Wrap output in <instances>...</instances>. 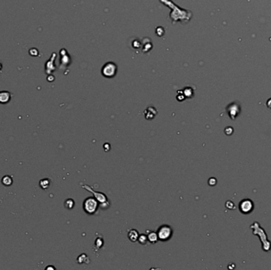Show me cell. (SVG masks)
I'll use <instances>...</instances> for the list:
<instances>
[{
	"mask_svg": "<svg viewBox=\"0 0 271 270\" xmlns=\"http://www.w3.org/2000/svg\"><path fill=\"white\" fill-rule=\"evenodd\" d=\"M99 207L98 201L93 197H89L86 199L83 203V209L86 213L94 214L96 212Z\"/></svg>",
	"mask_w": 271,
	"mask_h": 270,
	"instance_id": "6da1fadb",
	"label": "cell"
},
{
	"mask_svg": "<svg viewBox=\"0 0 271 270\" xmlns=\"http://www.w3.org/2000/svg\"><path fill=\"white\" fill-rule=\"evenodd\" d=\"M173 230L168 225H163L158 230V238L159 240L167 241L172 236Z\"/></svg>",
	"mask_w": 271,
	"mask_h": 270,
	"instance_id": "7a4b0ae2",
	"label": "cell"
},
{
	"mask_svg": "<svg viewBox=\"0 0 271 270\" xmlns=\"http://www.w3.org/2000/svg\"><path fill=\"white\" fill-rule=\"evenodd\" d=\"M239 211L243 214H249L254 209V204L250 199H245L239 203Z\"/></svg>",
	"mask_w": 271,
	"mask_h": 270,
	"instance_id": "3957f363",
	"label": "cell"
},
{
	"mask_svg": "<svg viewBox=\"0 0 271 270\" xmlns=\"http://www.w3.org/2000/svg\"><path fill=\"white\" fill-rule=\"evenodd\" d=\"M117 67L114 64H107L103 67L102 70V73L106 77H112L114 76L115 73H116Z\"/></svg>",
	"mask_w": 271,
	"mask_h": 270,
	"instance_id": "277c9868",
	"label": "cell"
},
{
	"mask_svg": "<svg viewBox=\"0 0 271 270\" xmlns=\"http://www.w3.org/2000/svg\"><path fill=\"white\" fill-rule=\"evenodd\" d=\"M84 188H86L90 192H91L93 193L94 195V196L96 197L97 201H99L100 203H103V202H106L107 201V198H106V195H104L103 193H96V192H94L93 189L91 188V187H89L88 186H83Z\"/></svg>",
	"mask_w": 271,
	"mask_h": 270,
	"instance_id": "5b68a950",
	"label": "cell"
},
{
	"mask_svg": "<svg viewBox=\"0 0 271 270\" xmlns=\"http://www.w3.org/2000/svg\"><path fill=\"white\" fill-rule=\"evenodd\" d=\"M11 94L7 91H1L0 92V103L1 104H6L10 102Z\"/></svg>",
	"mask_w": 271,
	"mask_h": 270,
	"instance_id": "8992f818",
	"label": "cell"
},
{
	"mask_svg": "<svg viewBox=\"0 0 271 270\" xmlns=\"http://www.w3.org/2000/svg\"><path fill=\"white\" fill-rule=\"evenodd\" d=\"M147 234H148V240L149 241L151 244H155V243H157L158 240H159L157 233H155L154 231L147 230Z\"/></svg>",
	"mask_w": 271,
	"mask_h": 270,
	"instance_id": "52a82bcc",
	"label": "cell"
},
{
	"mask_svg": "<svg viewBox=\"0 0 271 270\" xmlns=\"http://www.w3.org/2000/svg\"><path fill=\"white\" fill-rule=\"evenodd\" d=\"M138 237H139V233L138 231L135 229H132V230H129V232H128V238L130 239L132 242H136V241L138 240Z\"/></svg>",
	"mask_w": 271,
	"mask_h": 270,
	"instance_id": "ba28073f",
	"label": "cell"
},
{
	"mask_svg": "<svg viewBox=\"0 0 271 270\" xmlns=\"http://www.w3.org/2000/svg\"><path fill=\"white\" fill-rule=\"evenodd\" d=\"M228 113H229L230 117H231L232 120H234V119H235V117H236V116L238 115V113H239V108H238L237 106L235 107V109H233V107H232V105H230V106L228 107Z\"/></svg>",
	"mask_w": 271,
	"mask_h": 270,
	"instance_id": "9c48e42d",
	"label": "cell"
},
{
	"mask_svg": "<svg viewBox=\"0 0 271 270\" xmlns=\"http://www.w3.org/2000/svg\"><path fill=\"white\" fill-rule=\"evenodd\" d=\"M2 183L5 186H10L13 184V178L9 175H6L2 179Z\"/></svg>",
	"mask_w": 271,
	"mask_h": 270,
	"instance_id": "30bf717a",
	"label": "cell"
},
{
	"mask_svg": "<svg viewBox=\"0 0 271 270\" xmlns=\"http://www.w3.org/2000/svg\"><path fill=\"white\" fill-rule=\"evenodd\" d=\"M50 184H51L50 180L48 178L42 179V180L40 181V186H41V188H43V189H47V188L49 187Z\"/></svg>",
	"mask_w": 271,
	"mask_h": 270,
	"instance_id": "8fae6325",
	"label": "cell"
},
{
	"mask_svg": "<svg viewBox=\"0 0 271 270\" xmlns=\"http://www.w3.org/2000/svg\"><path fill=\"white\" fill-rule=\"evenodd\" d=\"M137 241H138L141 244H142V245H146L148 241V236H146L145 235H139L138 240Z\"/></svg>",
	"mask_w": 271,
	"mask_h": 270,
	"instance_id": "7c38bea8",
	"label": "cell"
},
{
	"mask_svg": "<svg viewBox=\"0 0 271 270\" xmlns=\"http://www.w3.org/2000/svg\"><path fill=\"white\" fill-rule=\"evenodd\" d=\"M65 204V207H66L67 208H68V209H72V208L74 207V204H75L74 201L72 200V199L67 200V201H65V204Z\"/></svg>",
	"mask_w": 271,
	"mask_h": 270,
	"instance_id": "4fadbf2b",
	"label": "cell"
},
{
	"mask_svg": "<svg viewBox=\"0 0 271 270\" xmlns=\"http://www.w3.org/2000/svg\"><path fill=\"white\" fill-rule=\"evenodd\" d=\"M87 256L86 255V254H84V253H83V254H81V255L79 256V258H78V262H79V263H83L84 261H85V260H86V259H87Z\"/></svg>",
	"mask_w": 271,
	"mask_h": 270,
	"instance_id": "5bb4252c",
	"label": "cell"
},
{
	"mask_svg": "<svg viewBox=\"0 0 271 270\" xmlns=\"http://www.w3.org/2000/svg\"><path fill=\"white\" fill-rule=\"evenodd\" d=\"M232 132H233V129H232L231 127H228V128L225 129V133L227 134V135H228V136H229V135H232Z\"/></svg>",
	"mask_w": 271,
	"mask_h": 270,
	"instance_id": "9a60e30c",
	"label": "cell"
},
{
	"mask_svg": "<svg viewBox=\"0 0 271 270\" xmlns=\"http://www.w3.org/2000/svg\"><path fill=\"white\" fill-rule=\"evenodd\" d=\"M209 186H215L216 184H217V180L214 178H210L209 180Z\"/></svg>",
	"mask_w": 271,
	"mask_h": 270,
	"instance_id": "2e32d148",
	"label": "cell"
}]
</instances>
